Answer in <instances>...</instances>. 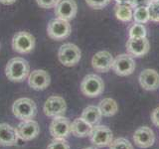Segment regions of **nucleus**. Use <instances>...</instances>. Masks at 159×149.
<instances>
[{
  "instance_id": "4468645a",
  "label": "nucleus",
  "mask_w": 159,
  "mask_h": 149,
  "mask_svg": "<svg viewBox=\"0 0 159 149\" xmlns=\"http://www.w3.org/2000/svg\"><path fill=\"white\" fill-rule=\"evenodd\" d=\"M126 50L131 57H142L149 51V41L146 39V37L129 38L126 43Z\"/></svg>"
},
{
  "instance_id": "aec40b11",
  "label": "nucleus",
  "mask_w": 159,
  "mask_h": 149,
  "mask_svg": "<svg viewBox=\"0 0 159 149\" xmlns=\"http://www.w3.org/2000/svg\"><path fill=\"white\" fill-rule=\"evenodd\" d=\"M102 114L101 112V109L98 106H89L84 109L82 112V118L84 119L88 123L91 124L92 126H96L99 123L102 119Z\"/></svg>"
},
{
  "instance_id": "b1692460",
  "label": "nucleus",
  "mask_w": 159,
  "mask_h": 149,
  "mask_svg": "<svg viewBox=\"0 0 159 149\" xmlns=\"http://www.w3.org/2000/svg\"><path fill=\"white\" fill-rule=\"evenodd\" d=\"M146 37V29L143 24L134 23L129 28V38H143Z\"/></svg>"
},
{
  "instance_id": "7c9ffc66",
  "label": "nucleus",
  "mask_w": 159,
  "mask_h": 149,
  "mask_svg": "<svg viewBox=\"0 0 159 149\" xmlns=\"http://www.w3.org/2000/svg\"><path fill=\"white\" fill-rule=\"evenodd\" d=\"M151 120L154 125L159 127V107H156L151 112Z\"/></svg>"
},
{
  "instance_id": "ddd939ff",
  "label": "nucleus",
  "mask_w": 159,
  "mask_h": 149,
  "mask_svg": "<svg viewBox=\"0 0 159 149\" xmlns=\"http://www.w3.org/2000/svg\"><path fill=\"white\" fill-rule=\"evenodd\" d=\"M133 141L139 148H149L155 141V135L150 127L142 126L137 128L133 133Z\"/></svg>"
},
{
  "instance_id": "2f4dec72",
  "label": "nucleus",
  "mask_w": 159,
  "mask_h": 149,
  "mask_svg": "<svg viewBox=\"0 0 159 149\" xmlns=\"http://www.w3.org/2000/svg\"><path fill=\"white\" fill-rule=\"evenodd\" d=\"M16 0H0V2L2 4H5V5H10V4H13Z\"/></svg>"
},
{
  "instance_id": "c756f323",
  "label": "nucleus",
  "mask_w": 159,
  "mask_h": 149,
  "mask_svg": "<svg viewBox=\"0 0 159 149\" xmlns=\"http://www.w3.org/2000/svg\"><path fill=\"white\" fill-rule=\"evenodd\" d=\"M152 0H130L129 5L132 8H137V7H147L149 4L151 3Z\"/></svg>"
},
{
  "instance_id": "f03ea898",
  "label": "nucleus",
  "mask_w": 159,
  "mask_h": 149,
  "mask_svg": "<svg viewBox=\"0 0 159 149\" xmlns=\"http://www.w3.org/2000/svg\"><path fill=\"white\" fill-rule=\"evenodd\" d=\"M14 116L20 120L33 119L37 113V106L34 101L28 97H21L14 102L12 106Z\"/></svg>"
},
{
  "instance_id": "f257e3e1",
  "label": "nucleus",
  "mask_w": 159,
  "mask_h": 149,
  "mask_svg": "<svg viewBox=\"0 0 159 149\" xmlns=\"http://www.w3.org/2000/svg\"><path fill=\"white\" fill-rule=\"evenodd\" d=\"M30 67L26 60L23 58H13L7 63L5 74L12 82H23L29 76Z\"/></svg>"
},
{
  "instance_id": "f8f14e48",
  "label": "nucleus",
  "mask_w": 159,
  "mask_h": 149,
  "mask_svg": "<svg viewBox=\"0 0 159 149\" xmlns=\"http://www.w3.org/2000/svg\"><path fill=\"white\" fill-rule=\"evenodd\" d=\"M18 137L23 141H30L36 138L40 132V127L37 121L33 119L22 120L16 127Z\"/></svg>"
},
{
  "instance_id": "9b49d317",
  "label": "nucleus",
  "mask_w": 159,
  "mask_h": 149,
  "mask_svg": "<svg viewBox=\"0 0 159 149\" xmlns=\"http://www.w3.org/2000/svg\"><path fill=\"white\" fill-rule=\"evenodd\" d=\"M78 6L75 0H58L55 5V15L57 18L70 21L76 17Z\"/></svg>"
},
{
  "instance_id": "1a4fd4ad",
  "label": "nucleus",
  "mask_w": 159,
  "mask_h": 149,
  "mask_svg": "<svg viewBox=\"0 0 159 149\" xmlns=\"http://www.w3.org/2000/svg\"><path fill=\"white\" fill-rule=\"evenodd\" d=\"M49 129L54 139H66L71 133V122L63 115L56 116L50 124Z\"/></svg>"
},
{
  "instance_id": "9d476101",
  "label": "nucleus",
  "mask_w": 159,
  "mask_h": 149,
  "mask_svg": "<svg viewBox=\"0 0 159 149\" xmlns=\"http://www.w3.org/2000/svg\"><path fill=\"white\" fill-rule=\"evenodd\" d=\"M67 111L66 101L58 96L50 97L44 104V113L48 117L61 116Z\"/></svg>"
},
{
  "instance_id": "c85d7f7f",
  "label": "nucleus",
  "mask_w": 159,
  "mask_h": 149,
  "mask_svg": "<svg viewBox=\"0 0 159 149\" xmlns=\"http://www.w3.org/2000/svg\"><path fill=\"white\" fill-rule=\"evenodd\" d=\"M58 0H37V3L40 7L45 9H50L55 7V5L57 4Z\"/></svg>"
},
{
  "instance_id": "dca6fc26",
  "label": "nucleus",
  "mask_w": 159,
  "mask_h": 149,
  "mask_svg": "<svg viewBox=\"0 0 159 149\" xmlns=\"http://www.w3.org/2000/svg\"><path fill=\"white\" fill-rule=\"evenodd\" d=\"M113 58L111 54L107 51H99L98 52L92 60L93 68L97 72L101 73H107L109 70L112 69L113 64Z\"/></svg>"
},
{
  "instance_id": "0eeeda50",
  "label": "nucleus",
  "mask_w": 159,
  "mask_h": 149,
  "mask_svg": "<svg viewBox=\"0 0 159 149\" xmlns=\"http://www.w3.org/2000/svg\"><path fill=\"white\" fill-rule=\"evenodd\" d=\"M35 47V38L28 32H18L12 39V48L19 54H28Z\"/></svg>"
},
{
  "instance_id": "423d86ee",
  "label": "nucleus",
  "mask_w": 159,
  "mask_h": 149,
  "mask_svg": "<svg viewBox=\"0 0 159 149\" xmlns=\"http://www.w3.org/2000/svg\"><path fill=\"white\" fill-rule=\"evenodd\" d=\"M89 140L97 147H107L111 145L113 140V134L111 128L106 125H96L93 126Z\"/></svg>"
},
{
  "instance_id": "5701e85b",
  "label": "nucleus",
  "mask_w": 159,
  "mask_h": 149,
  "mask_svg": "<svg viewBox=\"0 0 159 149\" xmlns=\"http://www.w3.org/2000/svg\"><path fill=\"white\" fill-rule=\"evenodd\" d=\"M132 17L134 19V21H135V23H139V24H144L150 20L147 7L134 8V12L132 14Z\"/></svg>"
},
{
  "instance_id": "6ab92c4d",
  "label": "nucleus",
  "mask_w": 159,
  "mask_h": 149,
  "mask_svg": "<svg viewBox=\"0 0 159 149\" xmlns=\"http://www.w3.org/2000/svg\"><path fill=\"white\" fill-rule=\"evenodd\" d=\"M93 126L88 123L82 117H78L71 123V133L76 137H88L89 136Z\"/></svg>"
},
{
  "instance_id": "412c9836",
  "label": "nucleus",
  "mask_w": 159,
  "mask_h": 149,
  "mask_svg": "<svg viewBox=\"0 0 159 149\" xmlns=\"http://www.w3.org/2000/svg\"><path fill=\"white\" fill-rule=\"evenodd\" d=\"M98 108L101 109V112L102 114V116L106 117H111L113 116L118 111V106L116 102L114 99L107 97L103 98L102 101H101L98 104Z\"/></svg>"
},
{
  "instance_id": "2eb2a0df",
  "label": "nucleus",
  "mask_w": 159,
  "mask_h": 149,
  "mask_svg": "<svg viewBox=\"0 0 159 149\" xmlns=\"http://www.w3.org/2000/svg\"><path fill=\"white\" fill-rule=\"evenodd\" d=\"M51 82V78L48 72L44 70H35L29 74L28 84L31 88L35 91H43L47 88Z\"/></svg>"
},
{
  "instance_id": "393cba45",
  "label": "nucleus",
  "mask_w": 159,
  "mask_h": 149,
  "mask_svg": "<svg viewBox=\"0 0 159 149\" xmlns=\"http://www.w3.org/2000/svg\"><path fill=\"white\" fill-rule=\"evenodd\" d=\"M109 149H133V146L126 138L119 137L112 140L109 145Z\"/></svg>"
},
{
  "instance_id": "473e14b6",
  "label": "nucleus",
  "mask_w": 159,
  "mask_h": 149,
  "mask_svg": "<svg viewBox=\"0 0 159 149\" xmlns=\"http://www.w3.org/2000/svg\"><path fill=\"white\" fill-rule=\"evenodd\" d=\"M117 4H129L130 0H116Z\"/></svg>"
},
{
  "instance_id": "bb28decb",
  "label": "nucleus",
  "mask_w": 159,
  "mask_h": 149,
  "mask_svg": "<svg viewBox=\"0 0 159 149\" xmlns=\"http://www.w3.org/2000/svg\"><path fill=\"white\" fill-rule=\"evenodd\" d=\"M47 149H70V145L66 139H54Z\"/></svg>"
},
{
  "instance_id": "6e6552de",
  "label": "nucleus",
  "mask_w": 159,
  "mask_h": 149,
  "mask_svg": "<svg viewBox=\"0 0 159 149\" xmlns=\"http://www.w3.org/2000/svg\"><path fill=\"white\" fill-rule=\"evenodd\" d=\"M112 70L117 76L126 77L135 70V62L129 54H121L113 60Z\"/></svg>"
},
{
  "instance_id": "a878e982",
  "label": "nucleus",
  "mask_w": 159,
  "mask_h": 149,
  "mask_svg": "<svg viewBox=\"0 0 159 149\" xmlns=\"http://www.w3.org/2000/svg\"><path fill=\"white\" fill-rule=\"evenodd\" d=\"M149 18L154 22H159V0H152L147 6Z\"/></svg>"
},
{
  "instance_id": "4be33fe9",
  "label": "nucleus",
  "mask_w": 159,
  "mask_h": 149,
  "mask_svg": "<svg viewBox=\"0 0 159 149\" xmlns=\"http://www.w3.org/2000/svg\"><path fill=\"white\" fill-rule=\"evenodd\" d=\"M116 16L122 22H128L132 18V7L129 4H116L114 7Z\"/></svg>"
},
{
  "instance_id": "20e7f679",
  "label": "nucleus",
  "mask_w": 159,
  "mask_h": 149,
  "mask_svg": "<svg viewBox=\"0 0 159 149\" xmlns=\"http://www.w3.org/2000/svg\"><path fill=\"white\" fill-rule=\"evenodd\" d=\"M81 50L78 46L72 43L62 45L59 49L58 58L64 66L73 67L77 65L81 60Z\"/></svg>"
},
{
  "instance_id": "7ed1b4c3",
  "label": "nucleus",
  "mask_w": 159,
  "mask_h": 149,
  "mask_svg": "<svg viewBox=\"0 0 159 149\" xmlns=\"http://www.w3.org/2000/svg\"><path fill=\"white\" fill-rule=\"evenodd\" d=\"M104 84L101 77L97 74H88L81 84V91L88 97H98L103 93Z\"/></svg>"
},
{
  "instance_id": "a211bd4d",
  "label": "nucleus",
  "mask_w": 159,
  "mask_h": 149,
  "mask_svg": "<svg viewBox=\"0 0 159 149\" xmlns=\"http://www.w3.org/2000/svg\"><path fill=\"white\" fill-rule=\"evenodd\" d=\"M18 133L16 128L8 123H0V145L14 146L18 141Z\"/></svg>"
},
{
  "instance_id": "f3484780",
  "label": "nucleus",
  "mask_w": 159,
  "mask_h": 149,
  "mask_svg": "<svg viewBox=\"0 0 159 149\" xmlns=\"http://www.w3.org/2000/svg\"><path fill=\"white\" fill-rule=\"evenodd\" d=\"M139 84L146 91H155L159 88V74L152 69H145L139 74Z\"/></svg>"
},
{
  "instance_id": "cd10ccee",
  "label": "nucleus",
  "mask_w": 159,
  "mask_h": 149,
  "mask_svg": "<svg viewBox=\"0 0 159 149\" xmlns=\"http://www.w3.org/2000/svg\"><path fill=\"white\" fill-rule=\"evenodd\" d=\"M111 0H86L87 4L93 9H102L109 4Z\"/></svg>"
},
{
  "instance_id": "39448f33",
  "label": "nucleus",
  "mask_w": 159,
  "mask_h": 149,
  "mask_svg": "<svg viewBox=\"0 0 159 149\" xmlns=\"http://www.w3.org/2000/svg\"><path fill=\"white\" fill-rule=\"evenodd\" d=\"M72 28L69 21L60 18H55L51 20L47 27L48 36L53 40H57V41H61V40L69 37Z\"/></svg>"
},
{
  "instance_id": "72a5a7b5",
  "label": "nucleus",
  "mask_w": 159,
  "mask_h": 149,
  "mask_svg": "<svg viewBox=\"0 0 159 149\" xmlns=\"http://www.w3.org/2000/svg\"><path fill=\"white\" fill-rule=\"evenodd\" d=\"M84 149H98L97 147H86V148H84Z\"/></svg>"
}]
</instances>
